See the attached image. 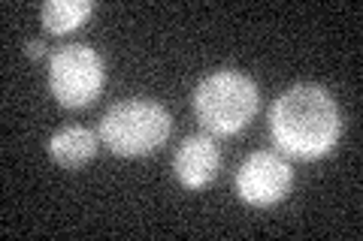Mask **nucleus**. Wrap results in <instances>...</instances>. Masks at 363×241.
<instances>
[{"instance_id": "f257e3e1", "label": "nucleus", "mask_w": 363, "mask_h": 241, "mask_svg": "<svg viewBox=\"0 0 363 241\" xmlns=\"http://www.w3.org/2000/svg\"><path fill=\"white\" fill-rule=\"evenodd\" d=\"M269 136L279 151L294 160H321L342 133L339 106L321 85H294L269 106Z\"/></svg>"}, {"instance_id": "f03ea898", "label": "nucleus", "mask_w": 363, "mask_h": 241, "mask_svg": "<svg viewBox=\"0 0 363 241\" xmlns=\"http://www.w3.org/2000/svg\"><path fill=\"white\" fill-rule=\"evenodd\" d=\"M194 114L209 136H236L255 118L260 90L242 70H215L194 88Z\"/></svg>"}, {"instance_id": "7ed1b4c3", "label": "nucleus", "mask_w": 363, "mask_h": 241, "mask_svg": "<svg viewBox=\"0 0 363 241\" xmlns=\"http://www.w3.org/2000/svg\"><path fill=\"white\" fill-rule=\"evenodd\" d=\"M173 133V118L155 100H121L100 121V142L118 157H145Z\"/></svg>"}, {"instance_id": "20e7f679", "label": "nucleus", "mask_w": 363, "mask_h": 241, "mask_svg": "<svg viewBox=\"0 0 363 241\" xmlns=\"http://www.w3.org/2000/svg\"><path fill=\"white\" fill-rule=\"evenodd\" d=\"M106 82V64L91 45L70 42L49 57V88L64 109L91 106Z\"/></svg>"}, {"instance_id": "39448f33", "label": "nucleus", "mask_w": 363, "mask_h": 241, "mask_svg": "<svg viewBox=\"0 0 363 241\" xmlns=\"http://www.w3.org/2000/svg\"><path fill=\"white\" fill-rule=\"evenodd\" d=\"M291 184H294V169L288 157H281L279 151L248 154L233 178L236 196L245 205H255V208H269V205L281 202L291 193Z\"/></svg>"}, {"instance_id": "423d86ee", "label": "nucleus", "mask_w": 363, "mask_h": 241, "mask_svg": "<svg viewBox=\"0 0 363 241\" xmlns=\"http://www.w3.org/2000/svg\"><path fill=\"white\" fill-rule=\"evenodd\" d=\"M218 166H221V154H218V145H215V139L209 133L188 136L173 157L176 181L185 190L209 187L215 181V175H218Z\"/></svg>"}, {"instance_id": "0eeeda50", "label": "nucleus", "mask_w": 363, "mask_h": 241, "mask_svg": "<svg viewBox=\"0 0 363 241\" xmlns=\"http://www.w3.org/2000/svg\"><path fill=\"white\" fill-rule=\"evenodd\" d=\"M97 133H91L88 127H79V124H73V127H64L58 130L49 139V157L58 163L61 169H82L88 166L91 160H94L97 154Z\"/></svg>"}, {"instance_id": "6e6552de", "label": "nucleus", "mask_w": 363, "mask_h": 241, "mask_svg": "<svg viewBox=\"0 0 363 241\" xmlns=\"http://www.w3.org/2000/svg\"><path fill=\"white\" fill-rule=\"evenodd\" d=\"M91 13H94L91 0H45L40 6V21H43L45 33L61 37V33H70L79 25H85Z\"/></svg>"}, {"instance_id": "1a4fd4ad", "label": "nucleus", "mask_w": 363, "mask_h": 241, "mask_svg": "<svg viewBox=\"0 0 363 241\" xmlns=\"http://www.w3.org/2000/svg\"><path fill=\"white\" fill-rule=\"evenodd\" d=\"M25 54L28 57H43L45 54V42L43 40H28L25 42Z\"/></svg>"}]
</instances>
